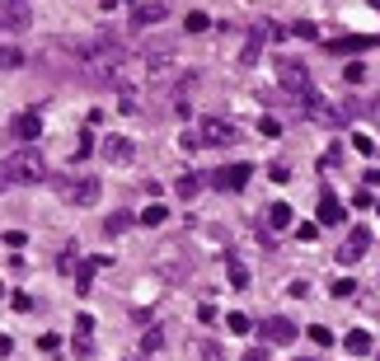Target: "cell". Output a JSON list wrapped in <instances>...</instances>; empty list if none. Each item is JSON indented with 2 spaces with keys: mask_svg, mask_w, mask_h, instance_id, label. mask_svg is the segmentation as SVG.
<instances>
[{
  "mask_svg": "<svg viewBox=\"0 0 380 361\" xmlns=\"http://www.w3.org/2000/svg\"><path fill=\"white\" fill-rule=\"evenodd\" d=\"M127 48H118L108 33L104 38H94L90 48H85V66H80V76H85V85H94V90H113L118 80L127 76Z\"/></svg>",
  "mask_w": 380,
  "mask_h": 361,
  "instance_id": "obj_1",
  "label": "cell"
},
{
  "mask_svg": "<svg viewBox=\"0 0 380 361\" xmlns=\"http://www.w3.org/2000/svg\"><path fill=\"white\" fill-rule=\"evenodd\" d=\"M296 108H301V118H310V122H319V127H343L352 118L348 104H333V99H324L319 90L301 94V99H296Z\"/></svg>",
  "mask_w": 380,
  "mask_h": 361,
  "instance_id": "obj_2",
  "label": "cell"
},
{
  "mask_svg": "<svg viewBox=\"0 0 380 361\" xmlns=\"http://www.w3.org/2000/svg\"><path fill=\"white\" fill-rule=\"evenodd\" d=\"M5 183H43L48 178V160L38 155V150H15V155H5Z\"/></svg>",
  "mask_w": 380,
  "mask_h": 361,
  "instance_id": "obj_3",
  "label": "cell"
},
{
  "mask_svg": "<svg viewBox=\"0 0 380 361\" xmlns=\"http://www.w3.org/2000/svg\"><path fill=\"white\" fill-rule=\"evenodd\" d=\"M57 192H62V202H71V206H94L104 188H99L94 174H62V178H57Z\"/></svg>",
  "mask_w": 380,
  "mask_h": 361,
  "instance_id": "obj_4",
  "label": "cell"
},
{
  "mask_svg": "<svg viewBox=\"0 0 380 361\" xmlns=\"http://www.w3.org/2000/svg\"><path fill=\"white\" fill-rule=\"evenodd\" d=\"M272 66H277V85H282L291 99H301V94L315 90V85H310V66H305V62H296V57H277Z\"/></svg>",
  "mask_w": 380,
  "mask_h": 361,
  "instance_id": "obj_5",
  "label": "cell"
},
{
  "mask_svg": "<svg viewBox=\"0 0 380 361\" xmlns=\"http://www.w3.org/2000/svg\"><path fill=\"white\" fill-rule=\"evenodd\" d=\"M197 136H202V146H235L239 127L225 122V118H202V122H197Z\"/></svg>",
  "mask_w": 380,
  "mask_h": 361,
  "instance_id": "obj_6",
  "label": "cell"
},
{
  "mask_svg": "<svg viewBox=\"0 0 380 361\" xmlns=\"http://www.w3.org/2000/svg\"><path fill=\"white\" fill-rule=\"evenodd\" d=\"M263 43H277V24H253V29L244 33V48H239V66H253V62H258Z\"/></svg>",
  "mask_w": 380,
  "mask_h": 361,
  "instance_id": "obj_7",
  "label": "cell"
},
{
  "mask_svg": "<svg viewBox=\"0 0 380 361\" xmlns=\"http://www.w3.org/2000/svg\"><path fill=\"white\" fill-rule=\"evenodd\" d=\"M169 71H174V48H169V43H150V48H146V76L164 80Z\"/></svg>",
  "mask_w": 380,
  "mask_h": 361,
  "instance_id": "obj_8",
  "label": "cell"
},
{
  "mask_svg": "<svg viewBox=\"0 0 380 361\" xmlns=\"http://www.w3.org/2000/svg\"><path fill=\"white\" fill-rule=\"evenodd\" d=\"M249 174H253V169L244 164V160H239V164H225V169H216V174H211V183H216L221 192H244Z\"/></svg>",
  "mask_w": 380,
  "mask_h": 361,
  "instance_id": "obj_9",
  "label": "cell"
},
{
  "mask_svg": "<svg viewBox=\"0 0 380 361\" xmlns=\"http://www.w3.org/2000/svg\"><path fill=\"white\" fill-rule=\"evenodd\" d=\"M258 333H263V343H268V347H286V343H296V333H301V329H296L291 319H282V314H272Z\"/></svg>",
  "mask_w": 380,
  "mask_h": 361,
  "instance_id": "obj_10",
  "label": "cell"
},
{
  "mask_svg": "<svg viewBox=\"0 0 380 361\" xmlns=\"http://www.w3.org/2000/svg\"><path fill=\"white\" fill-rule=\"evenodd\" d=\"M366 249H371V230H366V225H352V235L343 239V249H338V263H357Z\"/></svg>",
  "mask_w": 380,
  "mask_h": 361,
  "instance_id": "obj_11",
  "label": "cell"
},
{
  "mask_svg": "<svg viewBox=\"0 0 380 361\" xmlns=\"http://www.w3.org/2000/svg\"><path fill=\"white\" fill-rule=\"evenodd\" d=\"M0 24H5L10 33H24V29L33 24L29 5H24V0H5V5H0Z\"/></svg>",
  "mask_w": 380,
  "mask_h": 361,
  "instance_id": "obj_12",
  "label": "cell"
},
{
  "mask_svg": "<svg viewBox=\"0 0 380 361\" xmlns=\"http://www.w3.org/2000/svg\"><path fill=\"white\" fill-rule=\"evenodd\" d=\"M164 10H169L164 0H146V5H136V10H132V29H150V24H160Z\"/></svg>",
  "mask_w": 380,
  "mask_h": 361,
  "instance_id": "obj_13",
  "label": "cell"
},
{
  "mask_svg": "<svg viewBox=\"0 0 380 361\" xmlns=\"http://www.w3.org/2000/svg\"><path fill=\"white\" fill-rule=\"evenodd\" d=\"M10 136H19V141H38V136H43V122H38V108H33V113H19L15 122H10Z\"/></svg>",
  "mask_w": 380,
  "mask_h": 361,
  "instance_id": "obj_14",
  "label": "cell"
},
{
  "mask_svg": "<svg viewBox=\"0 0 380 361\" xmlns=\"http://www.w3.org/2000/svg\"><path fill=\"white\" fill-rule=\"evenodd\" d=\"M291 211H296V206H286V202H272L268 211H263V225H268L272 235H282V230H291V220H296Z\"/></svg>",
  "mask_w": 380,
  "mask_h": 361,
  "instance_id": "obj_15",
  "label": "cell"
},
{
  "mask_svg": "<svg viewBox=\"0 0 380 361\" xmlns=\"http://www.w3.org/2000/svg\"><path fill=\"white\" fill-rule=\"evenodd\" d=\"M338 220H343V202L324 188V192H319V225H338Z\"/></svg>",
  "mask_w": 380,
  "mask_h": 361,
  "instance_id": "obj_16",
  "label": "cell"
},
{
  "mask_svg": "<svg viewBox=\"0 0 380 361\" xmlns=\"http://www.w3.org/2000/svg\"><path fill=\"white\" fill-rule=\"evenodd\" d=\"M104 155H108L113 164H127V160L136 155V146L127 141V136H108V141H104Z\"/></svg>",
  "mask_w": 380,
  "mask_h": 361,
  "instance_id": "obj_17",
  "label": "cell"
},
{
  "mask_svg": "<svg viewBox=\"0 0 380 361\" xmlns=\"http://www.w3.org/2000/svg\"><path fill=\"white\" fill-rule=\"evenodd\" d=\"M104 267V258H90V263H80L76 267V291H90L94 286V272Z\"/></svg>",
  "mask_w": 380,
  "mask_h": 361,
  "instance_id": "obj_18",
  "label": "cell"
},
{
  "mask_svg": "<svg viewBox=\"0 0 380 361\" xmlns=\"http://www.w3.org/2000/svg\"><path fill=\"white\" fill-rule=\"evenodd\" d=\"M225 272H230V286H235V291L249 286V267L239 263V258H230V253H225Z\"/></svg>",
  "mask_w": 380,
  "mask_h": 361,
  "instance_id": "obj_19",
  "label": "cell"
},
{
  "mask_svg": "<svg viewBox=\"0 0 380 361\" xmlns=\"http://www.w3.org/2000/svg\"><path fill=\"white\" fill-rule=\"evenodd\" d=\"M380 38H338V43H329V52H366L376 48Z\"/></svg>",
  "mask_w": 380,
  "mask_h": 361,
  "instance_id": "obj_20",
  "label": "cell"
},
{
  "mask_svg": "<svg viewBox=\"0 0 380 361\" xmlns=\"http://www.w3.org/2000/svg\"><path fill=\"white\" fill-rule=\"evenodd\" d=\"M343 347H348L352 357H366V352H371V333H362V329H352L348 338H343Z\"/></svg>",
  "mask_w": 380,
  "mask_h": 361,
  "instance_id": "obj_21",
  "label": "cell"
},
{
  "mask_svg": "<svg viewBox=\"0 0 380 361\" xmlns=\"http://www.w3.org/2000/svg\"><path fill=\"white\" fill-rule=\"evenodd\" d=\"M225 329H230V333H235V338H244V333H249L253 329V319H249V314H225Z\"/></svg>",
  "mask_w": 380,
  "mask_h": 361,
  "instance_id": "obj_22",
  "label": "cell"
},
{
  "mask_svg": "<svg viewBox=\"0 0 380 361\" xmlns=\"http://www.w3.org/2000/svg\"><path fill=\"white\" fill-rule=\"evenodd\" d=\"M174 188H178V197H197V188H202V178H197V174H183V178L174 183Z\"/></svg>",
  "mask_w": 380,
  "mask_h": 361,
  "instance_id": "obj_23",
  "label": "cell"
},
{
  "mask_svg": "<svg viewBox=\"0 0 380 361\" xmlns=\"http://www.w3.org/2000/svg\"><path fill=\"white\" fill-rule=\"evenodd\" d=\"M329 291H333V296H338V300H348V296H357V277H338V282H333V286H329Z\"/></svg>",
  "mask_w": 380,
  "mask_h": 361,
  "instance_id": "obj_24",
  "label": "cell"
},
{
  "mask_svg": "<svg viewBox=\"0 0 380 361\" xmlns=\"http://www.w3.org/2000/svg\"><path fill=\"white\" fill-rule=\"evenodd\" d=\"M183 29H188V33H206V29H211V19H206L202 10H192V15L183 19Z\"/></svg>",
  "mask_w": 380,
  "mask_h": 361,
  "instance_id": "obj_25",
  "label": "cell"
},
{
  "mask_svg": "<svg viewBox=\"0 0 380 361\" xmlns=\"http://www.w3.org/2000/svg\"><path fill=\"white\" fill-rule=\"evenodd\" d=\"M141 225H164V206H160V202H150V206L141 211Z\"/></svg>",
  "mask_w": 380,
  "mask_h": 361,
  "instance_id": "obj_26",
  "label": "cell"
},
{
  "mask_svg": "<svg viewBox=\"0 0 380 361\" xmlns=\"http://www.w3.org/2000/svg\"><path fill=\"white\" fill-rule=\"evenodd\" d=\"M197 357H202V361H225V357H221V347L211 343V338H202V343H197Z\"/></svg>",
  "mask_w": 380,
  "mask_h": 361,
  "instance_id": "obj_27",
  "label": "cell"
},
{
  "mask_svg": "<svg viewBox=\"0 0 380 361\" xmlns=\"http://www.w3.org/2000/svg\"><path fill=\"white\" fill-rule=\"evenodd\" d=\"M141 347H146V352H160V347H164V329H146Z\"/></svg>",
  "mask_w": 380,
  "mask_h": 361,
  "instance_id": "obj_28",
  "label": "cell"
},
{
  "mask_svg": "<svg viewBox=\"0 0 380 361\" xmlns=\"http://www.w3.org/2000/svg\"><path fill=\"white\" fill-rule=\"evenodd\" d=\"M0 66H5V71H15V66H24V52H19V48H5V52H0Z\"/></svg>",
  "mask_w": 380,
  "mask_h": 361,
  "instance_id": "obj_29",
  "label": "cell"
},
{
  "mask_svg": "<svg viewBox=\"0 0 380 361\" xmlns=\"http://www.w3.org/2000/svg\"><path fill=\"white\" fill-rule=\"evenodd\" d=\"M127 225H132V216H122V211H118V216H108V220H104V230H108V235H122Z\"/></svg>",
  "mask_w": 380,
  "mask_h": 361,
  "instance_id": "obj_30",
  "label": "cell"
},
{
  "mask_svg": "<svg viewBox=\"0 0 380 361\" xmlns=\"http://www.w3.org/2000/svg\"><path fill=\"white\" fill-rule=\"evenodd\" d=\"M343 80H348V85H362V80H366V66H362V62L343 66Z\"/></svg>",
  "mask_w": 380,
  "mask_h": 361,
  "instance_id": "obj_31",
  "label": "cell"
},
{
  "mask_svg": "<svg viewBox=\"0 0 380 361\" xmlns=\"http://www.w3.org/2000/svg\"><path fill=\"white\" fill-rule=\"evenodd\" d=\"M24 244H29L24 230H5V249H24Z\"/></svg>",
  "mask_w": 380,
  "mask_h": 361,
  "instance_id": "obj_32",
  "label": "cell"
},
{
  "mask_svg": "<svg viewBox=\"0 0 380 361\" xmlns=\"http://www.w3.org/2000/svg\"><path fill=\"white\" fill-rule=\"evenodd\" d=\"M268 178H272V183H286V178H291V169H286V164H277V160H272V164H268Z\"/></svg>",
  "mask_w": 380,
  "mask_h": 361,
  "instance_id": "obj_33",
  "label": "cell"
},
{
  "mask_svg": "<svg viewBox=\"0 0 380 361\" xmlns=\"http://www.w3.org/2000/svg\"><path fill=\"white\" fill-rule=\"evenodd\" d=\"M310 343H315V347H329V343H333V333H329V329H319V324H315V329H310Z\"/></svg>",
  "mask_w": 380,
  "mask_h": 361,
  "instance_id": "obj_34",
  "label": "cell"
},
{
  "mask_svg": "<svg viewBox=\"0 0 380 361\" xmlns=\"http://www.w3.org/2000/svg\"><path fill=\"white\" fill-rule=\"evenodd\" d=\"M338 160H343V146H329V150H324V160H319V164H324V169H333Z\"/></svg>",
  "mask_w": 380,
  "mask_h": 361,
  "instance_id": "obj_35",
  "label": "cell"
},
{
  "mask_svg": "<svg viewBox=\"0 0 380 361\" xmlns=\"http://www.w3.org/2000/svg\"><path fill=\"white\" fill-rule=\"evenodd\" d=\"M118 113H136V94H132V90H122V99H118Z\"/></svg>",
  "mask_w": 380,
  "mask_h": 361,
  "instance_id": "obj_36",
  "label": "cell"
},
{
  "mask_svg": "<svg viewBox=\"0 0 380 361\" xmlns=\"http://www.w3.org/2000/svg\"><path fill=\"white\" fill-rule=\"evenodd\" d=\"M258 132H263V136H282V127H277V118H263V122H258Z\"/></svg>",
  "mask_w": 380,
  "mask_h": 361,
  "instance_id": "obj_37",
  "label": "cell"
},
{
  "mask_svg": "<svg viewBox=\"0 0 380 361\" xmlns=\"http://www.w3.org/2000/svg\"><path fill=\"white\" fill-rule=\"evenodd\" d=\"M38 347H43V352H57V347H62V338H57V333H43V338H38Z\"/></svg>",
  "mask_w": 380,
  "mask_h": 361,
  "instance_id": "obj_38",
  "label": "cell"
},
{
  "mask_svg": "<svg viewBox=\"0 0 380 361\" xmlns=\"http://www.w3.org/2000/svg\"><path fill=\"white\" fill-rule=\"evenodd\" d=\"M291 33H296V38H315L319 29H315V24H305V19H301V24H291Z\"/></svg>",
  "mask_w": 380,
  "mask_h": 361,
  "instance_id": "obj_39",
  "label": "cell"
},
{
  "mask_svg": "<svg viewBox=\"0 0 380 361\" xmlns=\"http://www.w3.org/2000/svg\"><path fill=\"white\" fill-rule=\"evenodd\" d=\"M57 267H62V272H71V267H80V263H76V253H71V249H62V258H57Z\"/></svg>",
  "mask_w": 380,
  "mask_h": 361,
  "instance_id": "obj_40",
  "label": "cell"
},
{
  "mask_svg": "<svg viewBox=\"0 0 380 361\" xmlns=\"http://www.w3.org/2000/svg\"><path fill=\"white\" fill-rule=\"evenodd\" d=\"M76 333H94V319H90V314H76Z\"/></svg>",
  "mask_w": 380,
  "mask_h": 361,
  "instance_id": "obj_41",
  "label": "cell"
},
{
  "mask_svg": "<svg viewBox=\"0 0 380 361\" xmlns=\"http://www.w3.org/2000/svg\"><path fill=\"white\" fill-rule=\"evenodd\" d=\"M76 357H90V333H76Z\"/></svg>",
  "mask_w": 380,
  "mask_h": 361,
  "instance_id": "obj_42",
  "label": "cell"
},
{
  "mask_svg": "<svg viewBox=\"0 0 380 361\" xmlns=\"http://www.w3.org/2000/svg\"><path fill=\"white\" fill-rule=\"evenodd\" d=\"M29 305H33V300L24 296V291H15V296H10V310H29Z\"/></svg>",
  "mask_w": 380,
  "mask_h": 361,
  "instance_id": "obj_43",
  "label": "cell"
},
{
  "mask_svg": "<svg viewBox=\"0 0 380 361\" xmlns=\"http://www.w3.org/2000/svg\"><path fill=\"white\" fill-rule=\"evenodd\" d=\"M244 361H268V352H263V347H249V352H244Z\"/></svg>",
  "mask_w": 380,
  "mask_h": 361,
  "instance_id": "obj_44",
  "label": "cell"
},
{
  "mask_svg": "<svg viewBox=\"0 0 380 361\" xmlns=\"http://www.w3.org/2000/svg\"><path fill=\"white\" fill-rule=\"evenodd\" d=\"M118 5H122V0H99V10H118Z\"/></svg>",
  "mask_w": 380,
  "mask_h": 361,
  "instance_id": "obj_45",
  "label": "cell"
},
{
  "mask_svg": "<svg viewBox=\"0 0 380 361\" xmlns=\"http://www.w3.org/2000/svg\"><path fill=\"white\" fill-rule=\"evenodd\" d=\"M371 5H376V10H380V0H371Z\"/></svg>",
  "mask_w": 380,
  "mask_h": 361,
  "instance_id": "obj_46",
  "label": "cell"
},
{
  "mask_svg": "<svg viewBox=\"0 0 380 361\" xmlns=\"http://www.w3.org/2000/svg\"><path fill=\"white\" fill-rule=\"evenodd\" d=\"M132 361H146V357H132Z\"/></svg>",
  "mask_w": 380,
  "mask_h": 361,
  "instance_id": "obj_47",
  "label": "cell"
},
{
  "mask_svg": "<svg viewBox=\"0 0 380 361\" xmlns=\"http://www.w3.org/2000/svg\"><path fill=\"white\" fill-rule=\"evenodd\" d=\"M376 211H380V202H376Z\"/></svg>",
  "mask_w": 380,
  "mask_h": 361,
  "instance_id": "obj_48",
  "label": "cell"
}]
</instances>
